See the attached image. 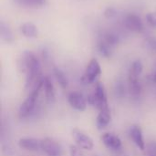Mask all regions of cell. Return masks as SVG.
I'll use <instances>...</instances> for the list:
<instances>
[{
	"instance_id": "4",
	"label": "cell",
	"mask_w": 156,
	"mask_h": 156,
	"mask_svg": "<svg viewBox=\"0 0 156 156\" xmlns=\"http://www.w3.org/2000/svg\"><path fill=\"white\" fill-rule=\"evenodd\" d=\"M88 103H90L99 111L109 107L105 87L101 82L98 81L96 83L93 94H91L88 98Z\"/></svg>"
},
{
	"instance_id": "20",
	"label": "cell",
	"mask_w": 156,
	"mask_h": 156,
	"mask_svg": "<svg viewBox=\"0 0 156 156\" xmlns=\"http://www.w3.org/2000/svg\"><path fill=\"white\" fill-rule=\"evenodd\" d=\"M101 37H102L108 44H110L113 48L120 42L119 36L116 35L115 33L111 32V31H107V32L103 33L102 36H101Z\"/></svg>"
},
{
	"instance_id": "13",
	"label": "cell",
	"mask_w": 156,
	"mask_h": 156,
	"mask_svg": "<svg viewBox=\"0 0 156 156\" xmlns=\"http://www.w3.org/2000/svg\"><path fill=\"white\" fill-rule=\"evenodd\" d=\"M111 121H112V114L109 107L99 111V114L96 119V125L99 130H102L106 128L110 124Z\"/></svg>"
},
{
	"instance_id": "26",
	"label": "cell",
	"mask_w": 156,
	"mask_h": 156,
	"mask_svg": "<svg viewBox=\"0 0 156 156\" xmlns=\"http://www.w3.org/2000/svg\"><path fill=\"white\" fill-rule=\"evenodd\" d=\"M149 80H150V81H151L153 84H155L156 85V68L153 70L152 74L149 76Z\"/></svg>"
},
{
	"instance_id": "25",
	"label": "cell",
	"mask_w": 156,
	"mask_h": 156,
	"mask_svg": "<svg viewBox=\"0 0 156 156\" xmlns=\"http://www.w3.org/2000/svg\"><path fill=\"white\" fill-rule=\"evenodd\" d=\"M146 43H147L148 47H149L151 49L154 50V51L156 52V37H148V38L146 39Z\"/></svg>"
},
{
	"instance_id": "16",
	"label": "cell",
	"mask_w": 156,
	"mask_h": 156,
	"mask_svg": "<svg viewBox=\"0 0 156 156\" xmlns=\"http://www.w3.org/2000/svg\"><path fill=\"white\" fill-rule=\"evenodd\" d=\"M97 49L99 53L104 58H110L113 52V47L108 44L102 37H100L97 42Z\"/></svg>"
},
{
	"instance_id": "6",
	"label": "cell",
	"mask_w": 156,
	"mask_h": 156,
	"mask_svg": "<svg viewBox=\"0 0 156 156\" xmlns=\"http://www.w3.org/2000/svg\"><path fill=\"white\" fill-rule=\"evenodd\" d=\"M101 74V68L99 61L96 58H92L88 66L86 67L84 75L82 77V81L86 84L93 83Z\"/></svg>"
},
{
	"instance_id": "22",
	"label": "cell",
	"mask_w": 156,
	"mask_h": 156,
	"mask_svg": "<svg viewBox=\"0 0 156 156\" xmlns=\"http://www.w3.org/2000/svg\"><path fill=\"white\" fill-rule=\"evenodd\" d=\"M69 155L70 156H83L80 148L77 145H70L69 146Z\"/></svg>"
},
{
	"instance_id": "2",
	"label": "cell",
	"mask_w": 156,
	"mask_h": 156,
	"mask_svg": "<svg viewBox=\"0 0 156 156\" xmlns=\"http://www.w3.org/2000/svg\"><path fill=\"white\" fill-rule=\"evenodd\" d=\"M43 80L42 78L40 80H38L35 86L32 88L30 93L27 95L26 100L21 103L19 110H18V116L21 119L28 118L31 114L34 113V111L36 109L37 101L38 99V96L40 94V91L43 90Z\"/></svg>"
},
{
	"instance_id": "1",
	"label": "cell",
	"mask_w": 156,
	"mask_h": 156,
	"mask_svg": "<svg viewBox=\"0 0 156 156\" xmlns=\"http://www.w3.org/2000/svg\"><path fill=\"white\" fill-rule=\"evenodd\" d=\"M22 71L26 75L25 89L33 88L35 84L42 79L41 64L38 58L31 51H25L22 57Z\"/></svg>"
},
{
	"instance_id": "8",
	"label": "cell",
	"mask_w": 156,
	"mask_h": 156,
	"mask_svg": "<svg viewBox=\"0 0 156 156\" xmlns=\"http://www.w3.org/2000/svg\"><path fill=\"white\" fill-rule=\"evenodd\" d=\"M68 101L71 108L79 112H84L87 108V100L80 91H71L68 95Z\"/></svg>"
},
{
	"instance_id": "21",
	"label": "cell",
	"mask_w": 156,
	"mask_h": 156,
	"mask_svg": "<svg viewBox=\"0 0 156 156\" xmlns=\"http://www.w3.org/2000/svg\"><path fill=\"white\" fill-rule=\"evenodd\" d=\"M146 21L152 27H156V12L148 13L146 15Z\"/></svg>"
},
{
	"instance_id": "19",
	"label": "cell",
	"mask_w": 156,
	"mask_h": 156,
	"mask_svg": "<svg viewBox=\"0 0 156 156\" xmlns=\"http://www.w3.org/2000/svg\"><path fill=\"white\" fill-rule=\"evenodd\" d=\"M53 75H54L57 82L62 89H66L68 87V83H69L68 79L61 69H59L58 68H56V67L53 68Z\"/></svg>"
},
{
	"instance_id": "15",
	"label": "cell",
	"mask_w": 156,
	"mask_h": 156,
	"mask_svg": "<svg viewBox=\"0 0 156 156\" xmlns=\"http://www.w3.org/2000/svg\"><path fill=\"white\" fill-rule=\"evenodd\" d=\"M20 32L28 38H35L38 36V29L37 26L31 22H25L20 26Z\"/></svg>"
},
{
	"instance_id": "14",
	"label": "cell",
	"mask_w": 156,
	"mask_h": 156,
	"mask_svg": "<svg viewBox=\"0 0 156 156\" xmlns=\"http://www.w3.org/2000/svg\"><path fill=\"white\" fill-rule=\"evenodd\" d=\"M43 90L47 101L48 103H53L56 99V91L51 80L48 77H44L43 80Z\"/></svg>"
},
{
	"instance_id": "12",
	"label": "cell",
	"mask_w": 156,
	"mask_h": 156,
	"mask_svg": "<svg viewBox=\"0 0 156 156\" xmlns=\"http://www.w3.org/2000/svg\"><path fill=\"white\" fill-rule=\"evenodd\" d=\"M17 144L21 149L29 152H38L39 150H41V140L36 138H21L19 139Z\"/></svg>"
},
{
	"instance_id": "24",
	"label": "cell",
	"mask_w": 156,
	"mask_h": 156,
	"mask_svg": "<svg viewBox=\"0 0 156 156\" xmlns=\"http://www.w3.org/2000/svg\"><path fill=\"white\" fill-rule=\"evenodd\" d=\"M148 156H156V143H150L146 146Z\"/></svg>"
},
{
	"instance_id": "3",
	"label": "cell",
	"mask_w": 156,
	"mask_h": 156,
	"mask_svg": "<svg viewBox=\"0 0 156 156\" xmlns=\"http://www.w3.org/2000/svg\"><path fill=\"white\" fill-rule=\"evenodd\" d=\"M143 70H144V65L140 59L133 61L129 69V74H128L129 90L133 98H138L141 95L142 85L139 79Z\"/></svg>"
},
{
	"instance_id": "23",
	"label": "cell",
	"mask_w": 156,
	"mask_h": 156,
	"mask_svg": "<svg viewBox=\"0 0 156 156\" xmlns=\"http://www.w3.org/2000/svg\"><path fill=\"white\" fill-rule=\"evenodd\" d=\"M104 16L107 18H113L117 16V10L114 7H108L104 11Z\"/></svg>"
},
{
	"instance_id": "5",
	"label": "cell",
	"mask_w": 156,
	"mask_h": 156,
	"mask_svg": "<svg viewBox=\"0 0 156 156\" xmlns=\"http://www.w3.org/2000/svg\"><path fill=\"white\" fill-rule=\"evenodd\" d=\"M71 136L76 144L80 149L86 151H91L94 148V142L92 138L80 129L74 128L71 131Z\"/></svg>"
},
{
	"instance_id": "10",
	"label": "cell",
	"mask_w": 156,
	"mask_h": 156,
	"mask_svg": "<svg viewBox=\"0 0 156 156\" xmlns=\"http://www.w3.org/2000/svg\"><path fill=\"white\" fill-rule=\"evenodd\" d=\"M129 136L133 143L141 150L144 151L145 150V143L144 140V134H143V130L139 125L133 124L130 127L129 129Z\"/></svg>"
},
{
	"instance_id": "18",
	"label": "cell",
	"mask_w": 156,
	"mask_h": 156,
	"mask_svg": "<svg viewBox=\"0 0 156 156\" xmlns=\"http://www.w3.org/2000/svg\"><path fill=\"white\" fill-rule=\"evenodd\" d=\"M0 37L7 43L14 41V36L11 28L4 21H0Z\"/></svg>"
},
{
	"instance_id": "9",
	"label": "cell",
	"mask_w": 156,
	"mask_h": 156,
	"mask_svg": "<svg viewBox=\"0 0 156 156\" xmlns=\"http://www.w3.org/2000/svg\"><path fill=\"white\" fill-rule=\"evenodd\" d=\"M124 26L131 31L143 32L144 30V25L142 18L136 14H128L123 18Z\"/></svg>"
},
{
	"instance_id": "11",
	"label": "cell",
	"mask_w": 156,
	"mask_h": 156,
	"mask_svg": "<svg viewBox=\"0 0 156 156\" xmlns=\"http://www.w3.org/2000/svg\"><path fill=\"white\" fill-rule=\"evenodd\" d=\"M101 141L103 144L110 150L119 151L122 147V143L121 138L112 133H105L101 135Z\"/></svg>"
},
{
	"instance_id": "17",
	"label": "cell",
	"mask_w": 156,
	"mask_h": 156,
	"mask_svg": "<svg viewBox=\"0 0 156 156\" xmlns=\"http://www.w3.org/2000/svg\"><path fill=\"white\" fill-rule=\"evenodd\" d=\"M15 3L26 8H40L46 5L47 0H15Z\"/></svg>"
},
{
	"instance_id": "7",
	"label": "cell",
	"mask_w": 156,
	"mask_h": 156,
	"mask_svg": "<svg viewBox=\"0 0 156 156\" xmlns=\"http://www.w3.org/2000/svg\"><path fill=\"white\" fill-rule=\"evenodd\" d=\"M41 150L48 156H61L62 147L60 144L53 138H44L41 140Z\"/></svg>"
}]
</instances>
